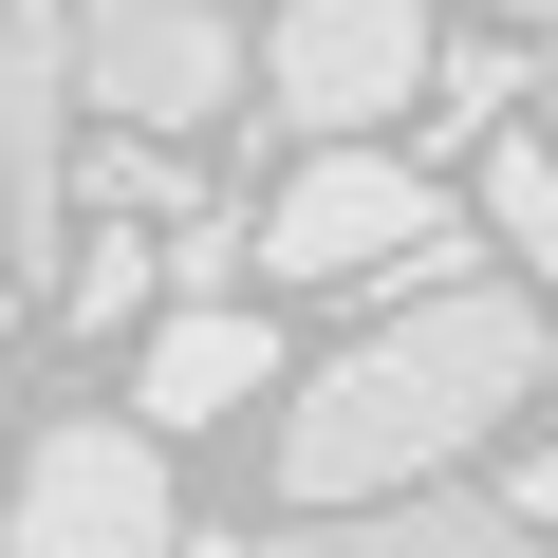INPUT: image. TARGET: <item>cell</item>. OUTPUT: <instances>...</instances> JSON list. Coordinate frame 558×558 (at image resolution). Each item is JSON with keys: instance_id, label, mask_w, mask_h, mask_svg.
<instances>
[{"instance_id": "obj_4", "label": "cell", "mask_w": 558, "mask_h": 558, "mask_svg": "<svg viewBox=\"0 0 558 558\" xmlns=\"http://www.w3.org/2000/svg\"><path fill=\"white\" fill-rule=\"evenodd\" d=\"M260 75H279V112L317 149H373V112L428 94V0H279Z\"/></svg>"}, {"instance_id": "obj_2", "label": "cell", "mask_w": 558, "mask_h": 558, "mask_svg": "<svg viewBox=\"0 0 558 558\" xmlns=\"http://www.w3.org/2000/svg\"><path fill=\"white\" fill-rule=\"evenodd\" d=\"M260 260L279 279H373V299H447L465 279V223L410 149H299V186L260 205Z\"/></svg>"}, {"instance_id": "obj_13", "label": "cell", "mask_w": 558, "mask_h": 558, "mask_svg": "<svg viewBox=\"0 0 558 558\" xmlns=\"http://www.w3.org/2000/svg\"><path fill=\"white\" fill-rule=\"evenodd\" d=\"M484 20H521V38H558V0H484Z\"/></svg>"}, {"instance_id": "obj_11", "label": "cell", "mask_w": 558, "mask_h": 558, "mask_svg": "<svg viewBox=\"0 0 558 558\" xmlns=\"http://www.w3.org/2000/svg\"><path fill=\"white\" fill-rule=\"evenodd\" d=\"M502 521H521V539H558V447H521V484H502Z\"/></svg>"}, {"instance_id": "obj_7", "label": "cell", "mask_w": 558, "mask_h": 558, "mask_svg": "<svg viewBox=\"0 0 558 558\" xmlns=\"http://www.w3.org/2000/svg\"><path fill=\"white\" fill-rule=\"evenodd\" d=\"M242 558H539L502 502H465V484H391V502H317V521H279V539H242Z\"/></svg>"}, {"instance_id": "obj_6", "label": "cell", "mask_w": 558, "mask_h": 558, "mask_svg": "<svg viewBox=\"0 0 558 558\" xmlns=\"http://www.w3.org/2000/svg\"><path fill=\"white\" fill-rule=\"evenodd\" d=\"M0 223L20 260L75 242V0H0Z\"/></svg>"}, {"instance_id": "obj_1", "label": "cell", "mask_w": 558, "mask_h": 558, "mask_svg": "<svg viewBox=\"0 0 558 558\" xmlns=\"http://www.w3.org/2000/svg\"><path fill=\"white\" fill-rule=\"evenodd\" d=\"M539 373H558V317L539 299H502V279H447V299H391L299 410H279V484H299V521L317 502H391V484H447L502 410H539Z\"/></svg>"}, {"instance_id": "obj_8", "label": "cell", "mask_w": 558, "mask_h": 558, "mask_svg": "<svg viewBox=\"0 0 558 558\" xmlns=\"http://www.w3.org/2000/svg\"><path fill=\"white\" fill-rule=\"evenodd\" d=\"M279 391V336L242 317V299H186L168 336H149V391L131 410H168V428H205V410H260Z\"/></svg>"}, {"instance_id": "obj_9", "label": "cell", "mask_w": 558, "mask_h": 558, "mask_svg": "<svg viewBox=\"0 0 558 558\" xmlns=\"http://www.w3.org/2000/svg\"><path fill=\"white\" fill-rule=\"evenodd\" d=\"M484 223H502V260H539V279H558V149H539V131H502V149H484Z\"/></svg>"}, {"instance_id": "obj_12", "label": "cell", "mask_w": 558, "mask_h": 558, "mask_svg": "<svg viewBox=\"0 0 558 558\" xmlns=\"http://www.w3.org/2000/svg\"><path fill=\"white\" fill-rule=\"evenodd\" d=\"M521 131H539V149H558V38H539V112H521Z\"/></svg>"}, {"instance_id": "obj_5", "label": "cell", "mask_w": 558, "mask_h": 558, "mask_svg": "<svg viewBox=\"0 0 558 558\" xmlns=\"http://www.w3.org/2000/svg\"><path fill=\"white\" fill-rule=\"evenodd\" d=\"M75 94L168 149L242 94V38H223V0H75Z\"/></svg>"}, {"instance_id": "obj_3", "label": "cell", "mask_w": 558, "mask_h": 558, "mask_svg": "<svg viewBox=\"0 0 558 558\" xmlns=\"http://www.w3.org/2000/svg\"><path fill=\"white\" fill-rule=\"evenodd\" d=\"M20 558H186V521H168V447L112 428V410L38 428V447H20Z\"/></svg>"}, {"instance_id": "obj_10", "label": "cell", "mask_w": 558, "mask_h": 558, "mask_svg": "<svg viewBox=\"0 0 558 558\" xmlns=\"http://www.w3.org/2000/svg\"><path fill=\"white\" fill-rule=\"evenodd\" d=\"M149 279H168V242H131V223H94V242H57V299H75V317H131Z\"/></svg>"}]
</instances>
